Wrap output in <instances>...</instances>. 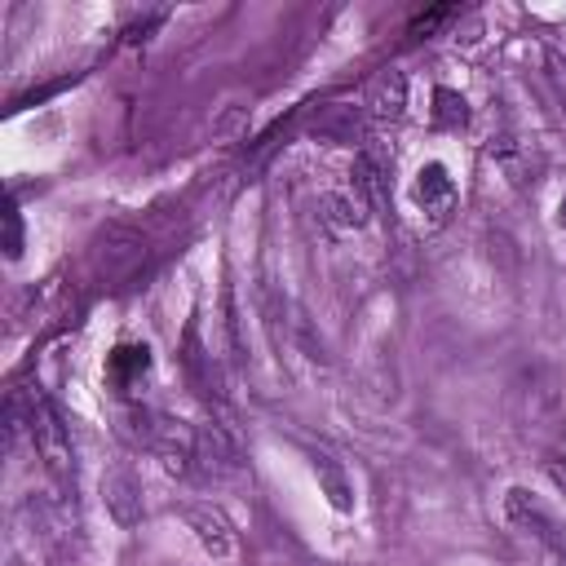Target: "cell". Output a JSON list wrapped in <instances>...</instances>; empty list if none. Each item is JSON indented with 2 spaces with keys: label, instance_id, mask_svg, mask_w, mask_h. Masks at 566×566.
Listing matches in <instances>:
<instances>
[{
  "label": "cell",
  "instance_id": "6da1fadb",
  "mask_svg": "<svg viewBox=\"0 0 566 566\" xmlns=\"http://www.w3.org/2000/svg\"><path fill=\"white\" fill-rule=\"evenodd\" d=\"M9 411L27 429V438H31L35 455L44 460L49 478L62 482V486H75V455H71V438H66V424H62L57 407L40 389H22V394L9 398Z\"/></svg>",
  "mask_w": 566,
  "mask_h": 566
},
{
  "label": "cell",
  "instance_id": "7a4b0ae2",
  "mask_svg": "<svg viewBox=\"0 0 566 566\" xmlns=\"http://www.w3.org/2000/svg\"><path fill=\"white\" fill-rule=\"evenodd\" d=\"M504 517H509L526 539H535L539 548H548L553 557L566 562V522H562L544 500H535L526 486H509V495H504Z\"/></svg>",
  "mask_w": 566,
  "mask_h": 566
},
{
  "label": "cell",
  "instance_id": "3957f363",
  "mask_svg": "<svg viewBox=\"0 0 566 566\" xmlns=\"http://www.w3.org/2000/svg\"><path fill=\"white\" fill-rule=\"evenodd\" d=\"M181 522L195 531V539H199V548H203L208 557H230L234 535H230V522H226L221 513L199 509V504H186V509H181Z\"/></svg>",
  "mask_w": 566,
  "mask_h": 566
},
{
  "label": "cell",
  "instance_id": "277c9868",
  "mask_svg": "<svg viewBox=\"0 0 566 566\" xmlns=\"http://www.w3.org/2000/svg\"><path fill=\"white\" fill-rule=\"evenodd\" d=\"M102 495H106V509H111V517L119 526H133L142 517V486H137V478L128 469L106 473L102 478Z\"/></svg>",
  "mask_w": 566,
  "mask_h": 566
},
{
  "label": "cell",
  "instance_id": "5b68a950",
  "mask_svg": "<svg viewBox=\"0 0 566 566\" xmlns=\"http://www.w3.org/2000/svg\"><path fill=\"white\" fill-rule=\"evenodd\" d=\"M146 371H150V349L146 345H115V354L106 358V380L119 394H133Z\"/></svg>",
  "mask_w": 566,
  "mask_h": 566
},
{
  "label": "cell",
  "instance_id": "8992f818",
  "mask_svg": "<svg viewBox=\"0 0 566 566\" xmlns=\"http://www.w3.org/2000/svg\"><path fill=\"white\" fill-rule=\"evenodd\" d=\"M416 203L424 208V212H442V208H451V199H455V181H451V172H447V164H424L420 172H416Z\"/></svg>",
  "mask_w": 566,
  "mask_h": 566
},
{
  "label": "cell",
  "instance_id": "52a82bcc",
  "mask_svg": "<svg viewBox=\"0 0 566 566\" xmlns=\"http://www.w3.org/2000/svg\"><path fill=\"white\" fill-rule=\"evenodd\" d=\"M314 473L323 478V486H327V500H332V509H354V500H349V482H345V473L336 469V460L332 455H314Z\"/></svg>",
  "mask_w": 566,
  "mask_h": 566
},
{
  "label": "cell",
  "instance_id": "ba28073f",
  "mask_svg": "<svg viewBox=\"0 0 566 566\" xmlns=\"http://www.w3.org/2000/svg\"><path fill=\"white\" fill-rule=\"evenodd\" d=\"M544 80H548V88H553V97H557V106H562V115H566V57L562 53H544Z\"/></svg>",
  "mask_w": 566,
  "mask_h": 566
},
{
  "label": "cell",
  "instance_id": "9c48e42d",
  "mask_svg": "<svg viewBox=\"0 0 566 566\" xmlns=\"http://www.w3.org/2000/svg\"><path fill=\"white\" fill-rule=\"evenodd\" d=\"M4 252H9V261L22 256V212H18L13 199H9V208H4Z\"/></svg>",
  "mask_w": 566,
  "mask_h": 566
},
{
  "label": "cell",
  "instance_id": "30bf717a",
  "mask_svg": "<svg viewBox=\"0 0 566 566\" xmlns=\"http://www.w3.org/2000/svg\"><path fill=\"white\" fill-rule=\"evenodd\" d=\"M544 473H548V482L566 495V455H548V460H544Z\"/></svg>",
  "mask_w": 566,
  "mask_h": 566
},
{
  "label": "cell",
  "instance_id": "8fae6325",
  "mask_svg": "<svg viewBox=\"0 0 566 566\" xmlns=\"http://www.w3.org/2000/svg\"><path fill=\"white\" fill-rule=\"evenodd\" d=\"M49 566H75V557H66V548H53V557H49Z\"/></svg>",
  "mask_w": 566,
  "mask_h": 566
}]
</instances>
